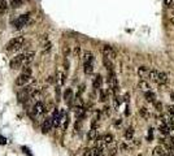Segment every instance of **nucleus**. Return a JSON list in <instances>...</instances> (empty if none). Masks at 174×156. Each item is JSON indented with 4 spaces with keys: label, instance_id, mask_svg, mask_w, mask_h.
Returning a JSON list of instances; mask_svg holds the SVG:
<instances>
[{
    "label": "nucleus",
    "instance_id": "1",
    "mask_svg": "<svg viewBox=\"0 0 174 156\" xmlns=\"http://www.w3.org/2000/svg\"><path fill=\"white\" fill-rule=\"evenodd\" d=\"M31 74H33V69H31L30 66L29 65L22 66V72H21V74L17 77V80H16V86H18V87H20V86L21 87L25 86L26 83L31 80Z\"/></svg>",
    "mask_w": 174,
    "mask_h": 156
},
{
    "label": "nucleus",
    "instance_id": "2",
    "mask_svg": "<svg viewBox=\"0 0 174 156\" xmlns=\"http://www.w3.org/2000/svg\"><path fill=\"white\" fill-rule=\"evenodd\" d=\"M25 43V38L23 37H14L5 44V51L7 52H17L20 51L21 47Z\"/></svg>",
    "mask_w": 174,
    "mask_h": 156
},
{
    "label": "nucleus",
    "instance_id": "3",
    "mask_svg": "<svg viewBox=\"0 0 174 156\" xmlns=\"http://www.w3.org/2000/svg\"><path fill=\"white\" fill-rule=\"evenodd\" d=\"M46 112H47L46 111V105L43 104L42 102L38 100V102L33 105V108L30 109V116L33 117V119H39V117H42Z\"/></svg>",
    "mask_w": 174,
    "mask_h": 156
},
{
    "label": "nucleus",
    "instance_id": "4",
    "mask_svg": "<svg viewBox=\"0 0 174 156\" xmlns=\"http://www.w3.org/2000/svg\"><path fill=\"white\" fill-rule=\"evenodd\" d=\"M9 65H11L12 69H20L22 66H25V54L17 55L16 57H13L9 62Z\"/></svg>",
    "mask_w": 174,
    "mask_h": 156
},
{
    "label": "nucleus",
    "instance_id": "5",
    "mask_svg": "<svg viewBox=\"0 0 174 156\" xmlns=\"http://www.w3.org/2000/svg\"><path fill=\"white\" fill-rule=\"evenodd\" d=\"M29 22H30V14L26 13V14H21V16H18V17L14 20L13 25L16 26L17 29H22V27H25Z\"/></svg>",
    "mask_w": 174,
    "mask_h": 156
},
{
    "label": "nucleus",
    "instance_id": "6",
    "mask_svg": "<svg viewBox=\"0 0 174 156\" xmlns=\"http://www.w3.org/2000/svg\"><path fill=\"white\" fill-rule=\"evenodd\" d=\"M103 55H104V57H107V59H109V60H114L116 56H117V52L113 50V47L105 44L103 47Z\"/></svg>",
    "mask_w": 174,
    "mask_h": 156
},
{
    "label": "nucleus",
    "instance_id": "7",
    "mask_svg": "<svg viewBox=\"0 0 174 156\" xmlns=\"http://www.w3.org/2000/svg\"><path fill=\"white\" fill-rule=\"evenodd\" d=\"M52 128H54V121H52V117H47V119H44V121L42 122V131H43V133L47 134Z\"/></svg>",
    "mask_w": 174,
    "mask_h": 156
},
{
    "label": "nucleus",
    "instance_id": "8",
    "mask_svg": "<svg viewBox=\"0 0 174 156\" xmlns=\"http://www.w3.org/2000/svg\"><path fill=\"white\" fill-rule=\"evenodd\" d=\"M168 81H169L168 74H166L165 72H159L157 77H156V82H157L159 85H165Z\"/></svg>",
    "mask_w": 174,
    "mask_h": 156
},
{
    "label": "nucleus",
    "instance_id": "9",
    "mask_svg": "<svg viewBox=\"0 0 174 156\" xmlns=\"http://www.w3.org/2000/svg\"><path fill=\"white\" fill-rule=\"evenodd\" d=\"M101 85H103V78H101V76L100 74H98V76L94 78V81H92V87H94V90H101Z\"/></svg>",
    "mask_w": 174,
    "mask_h": 156
},
{
    "label": "nucleus",
    "instance_id": "10",
    "mask_svg": "<svg viewBox=\"0 0 174 156\" xmlns=\"http://www.w3.org/2000/svg\"><path fill=\"white\" fill-rule=\"evenodd\" d=\"M64 99H65V102H66L68 104L72 105V102H73V90H72V88H66V90H65Z\"/></svg>",
    "mask_w": 174,
    "mask_h": 156
},
{
    "label": "nucleus",
    "instance_id": "11",
    "mask_svg": "<svg viewBox=\"0 0 174 156\" xmlns=\"http://www.w3.org/2000/svg\"><path fill=\"white\" fill-rule=\"evenodd\" d=\"M95 61V56L91 51H84L83 52V62H94Z\"/></svg>",
    "mask_w": 174,
    "mask_h": 156
},
{
    "label": "nucleus",
    "instance_id": "12",
    "mask_svg": "<svg viewBox=\"0 0 174 156\" xmlns=\"http://www.w3.org/2000/svg\"><path fill=\"white\" fill-rule=\"evenodd\" d=\"M138 73H139V77H141L142 80H147V78H148V73H149V68H147V66H141L139 70H138Z\"/></svg>",
    "mask_w": 174,
    "mask_h": 156
},
{
    "label": "nucleus",
    "instance_id": "13",
    "mask_svg": "<svg viewBox=\"0 0 174 156\" xmlns=\"http://www.w3.org/2000/svg\"><path fill=\"white\" fill-rule=\"evenodd\" d=\"M83 70L86 74H92L94 72V62H83Z\"/></svg>",
    "mask_w": 174,
    "mask_h": 156
},
{
    "label": "nucleus",
    "instance_id": "14",
    "mask_svg": "<svg viewBox=\"0 0 174 156\" xmlns=\"http://www.w3.org/2000/svg\"><path fill=\"white\" fill-rule=\"evenodd\" d=\"M144 98H146V100H147V102H149V103H155V102H156V95H155L151 90L144 92Z\"/></svg>",
    "mask_w": 174,
    "mask_h": 156
},
{
    "label": "nucleus",
    "instance_id": "15",
    "mask_svg": "<svg viewBox=\"0 0 174 156\" xmlns=\"http://www.w3.org/2000/svg\"><path fill=\"white\" fill-rule=\"evenodd\" d=\"M125 139H126L127 142H131L133 139H134V129L133 128L126 129V131H125Z\"/></svg>",
    "mask_w": 174,
    "mask_h": 156
},
{
    "label": "nucleus",
    "instance_id": "16",
    "mask_svg": "<svg viewBox=\"0 0 174 156\" xmlns=\"http://www.w3.org/2000/svg\"><path fill=\"white\" fill-rule=\"evenodd\" d=\"M165 151H164V148L161 147V146H157V147H155L153 150V156H164L165 155Z\"/></svg>",
    "mask_w": 174,
    "mask_h": 156
},
{
    "label": "nucleus",
    "instance_id": "17",
    "mask_svg": "<svg viewBox=\"0 0 174 156\" xmlns=\"http://www.w3.org/2000/svg\"><path fill=\"white\" fill-rule=\"evenodd\" d=\"M22 4H23V0H11V8H13V9L22 7Z\"/></svg>",
    "mask_w": 174,
    "mask_h": 156
},
{
    "label": "nucleus",
    "instance_id": "18",
    "mask_svg": "<svg viewBox=\"0 0 174 156\" xmlns=\"http://www.w3.org/2000/svg\"><path fill=\"white\" fill-rule=\"evenodd\" d=\"M139 87H141L144 92H146V91H149V88H151V87H149V83L147 82L146 80H142L141 82H139Z\"/></svg>",
    "mask_w": 174,
    "mask_h": 156
},
{
    "label": "nucleus",
    "instance_id": "19",
    "mask_svg": "<svg viewBox=\"0 0 174 156\" xmlns=\"http://www.w3.org/2000/svg\"><path fill=\"white\" fill-rule=\"evenodd\" d=\"M141 116L143 117V119H149L151 117V113H149V109H147L146 107H143V108H141Z\"/></svg>",
    "mask_w": 174,
    "mask_h": 156
},
{
    "label": "nucleus",
    "instance_id": "20",
    "mask_svg": "<svg viewBox=\"0 0 174 156\" xmlns=\"http://www.w3.org/2000/svg\"><path fill=\"white\" fill-rule=\"evenodd\" d=\"M7 9H8V3L5 0H0V13H4Z\"/></svg>",
    "mask_w": 174,
    "mask_h": 156
},
{
    "label": "nucleus",
    "instance_id": "21",
    "mask_svg": "<svg viewBox=\"0 0 174 156\" xmlns=\"http://www.w3.org/2000/svg\"><path fill=\"white\" fill-rule=\"evenodd\" d=\"M100 91V100L101 102H105V100H107V95H105V92H104L103 90H99Z\"/></svg>",
    "mask_w": 174,
    "mask_h": 156
},
{
    "label": "nucleus",
    "instance_id": "22",
    "mask_svg": "<svg viewBox=\"0 0 174 156\" xmlns=\"http://www.w3.org/2000/svg\"><path fill=\"white\" fill-rule=\"evenodd\" d=\"M155 104V107H156V109H157V111H163V104H161V103H159V102H155L153 103Z\"/></svg>",
    "mask_w": 174,
    "mask_h": 156
},
{
    "label": "nucleus",
    "instance_id": "23",
    "mask_svg": "<svg viewBox=\"0 0 174 156\" xmlns=\"http://www.w3.org/2000/svg\"><path fill=\"white\" fill-rule=\"evenodd\" d=\"M168 112L174 117V105H169V107H168Z\"/></svg>",
    "mask_w": 174,
    "mask_h": 156
},
{
    "label": "nucleus",
    "instance_id": "24",
    "mask_svg": "<svg viewBox=\"0 0 174 156\" xmlns=\"http://www.w3.org/2000/svg\"><path fill=\"white\" fill-rule=\"evenodd\" d=\"M166 7H173L174 5V0H165Z\"/></svg>",
    "mask_w": 174,
    "mask_h": 156
},
{
    "label": "nucleus",
    "instance_id": "25",
    "mask_svg": "<svg viewBox=\"0 0 174 156\" xmlns=\"http://www.w3.org/2000/svg\"><path fill=\"white\" fill-rule=\"evenodd\" d=\"M109 109H110L109 107H105V108H104V112H105V113H107V114H109V113H110V111H109Z\"/></svg>",
    "mask_w": 174,
    "mask_h": 156
},
{
    "label": "nucleus",
    "instance_id": "26",
    "mask_svg": "<svg viewBox=\"0 0 174 156\" xmlns=\"http://www.w3.org/2000/svg\"><path fill=\"white\" fill-rule=\"evenodd\" d=\"M148 138H149V141H152V138H153V134H152V130H149V133H148Z\"/></svg>",
    "mask_w": 174,
    "mask_h": 156
},
{
    "label": "nucleus",
    "instance_id": "27",
    "mask_svg": "<svg viewBox=\"0 0 174 156\" xmlns=\"http://www.w3.org/2000/svg\"><path fill=\"white\" fill-rule=\"evenodd\" d=\"M74 54H76V55H78V54H79V47H78V46H77L76 50H74Z\"/></svg>",
    "mask_w": 174,
    "mask_h": 156
},
{
    "label": "nucleus",
    "instance_id": "28",
    "mask_svg": "<svg viewBox=\"0 0 174 156\" xmlns=\"http://www.w3.org/2000/svg\"><path fill=\"white\" fill-rule=\"evenodd\" d=\"M0 143H1V145H4V143H5V139H4L3 137H0Z\"/></svg>",
    "mask_w": 174,
    "mask_h": 156
},
{
    "label": "nucleus",
    "instance_id": "29",
    "mask_svg": "<svg viewBox=\"0 0 174 156\" xmlns=\"http://www.w3.org/2000/svg\"><path fill=\"white\" fill-rule=\"evenodd\" d=\"M170 98L174 100V92H171V94H170Z\"/></svg>",
    "mask_w": 174,
    "mask_h": 156
}]
</instances>
